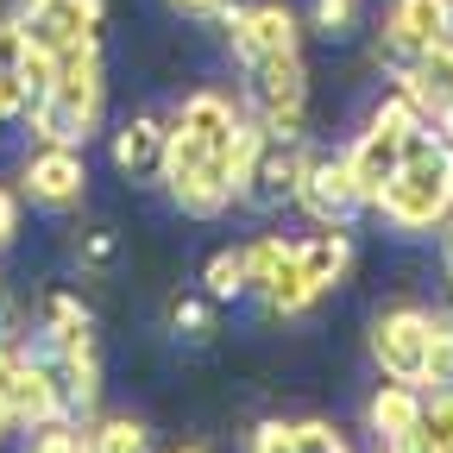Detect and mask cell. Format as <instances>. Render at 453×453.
Masks as SVG:
<instances>
[{"label": "cell", "instance_id": "8fae6325", "mask_svg": "<svg viewBox=\"0 0 453 453\" xmlns=\"http://www.w3.org/2000/svg\"><path fill=\"white\" fill-rule=\"evenodd\" d=\"M19 32L38 44V50H70V44H88L107 19V0H26V7L13 13Z\"/></svg>", "mask_w": 453, "mask_h": 453}, {"label": "cell", "instance_id": "9c48e42d", "mask_svg": "<svg viewBox=\"0 0 453 453\" xmlns=\"http://www.w3.org/2000/svg\"><path fill=\"white\" fill-rule=\"evenodd\" d=\"M428 327H434V309H416V303H396L372 321V359L384 378H422V353H428Z\"/></svg>", "mask_w": 453, "mask_h": 453}, {"label": "cell", "instance_id": "e0dca14e", "mask_svg": "<svg viewBox=\"0 0 453 453\" xmlns=\"http://www.w3.org/2000/svg\"><path fill=\"white\" fill-rule=\"evenodd\" d=\"M157 157H164V120L157 113H133L113 133V170L120 177H157Z\"/></svg>", "mask_w": 453, "mask_h": 453}, {"label": "cell", "instance_id": "8d00e7d4", "mask_svg": "<svg viewBox=\"0 0 453 453\" xmlns=\"http://www.w3.org/2000/svg\"><path fill=\"white\" fill-rule=\"evenodd\" d=\"M13 428H19V422H13V416H7V403H0V441H7V434H13Z\"/></svg>", "mask_w": 453, "mask_h": 453}, {"label": "cell", "instance_id": "484cf974", "mask_svg": "<svg viewBox=\"0 0 453 453\" xmlns=\"http://www.w3.org/2000/svg\"><path fill=\"white\" fill-rule=\"evenodd\" d=\"M170 327H177L183 340H214V309H208V296H177L170 303Z\"/></svg>", "mask_w": 453, "mask_h": 453}, {"label": "cell", "instance_id": "5bb4252c", "mask_svg": "<svg viewBox=\"0 0 453 453\" xmlns=\"http://www.w3.org/2000/svg\"><path fill=\"white\" fill-rule=\"evenodd\" d=\"M44 365L57 378V396H64V416H95L101 403V353L95 340H82V347H44Z\"/></svg>", "mask_w": 453, "mask_h": 453}, {"label": "cell", "instance_id": "ffe728a7", "mask_svg": "<svg viewBox=\"0 0 453 453\" xmlns=\"http://www.w3.org/2000/svg\"><path fill=\"white\" fill-rule=\"evenodd\" d=\"M258 303H265L271 315H303V309H315V303H321V290L303 277V265H296V252H290V265L271 277V290H265Z\"/></svg>", "mask_w": 453, "mask_h": 453}, {"label": "cell", "instance_id": "d4e9b609", "mask_svg": "<svg viewBox=\"0 0 453 453\" xmlns=\"http://www.w3.org/2000/svg\"><path fill=\"white\" fill-rule=\"evenodd\" d=\"M26 434H32V441H26V453H88V441H82V422H76V416L32 422Z\"/></svg>", "mask_w": 453, "mask_h": 453}, {"label": "cell", "instance_id": "ac0fdd59", "mask_svg": "<svg viewBox=\"0 0 453 453\" xmlns=\"http://www.w3.org/2000/svg\"><path fill=\"white\" fill-rule=\"evenodd\" d=\"M384 453H453V390H422V422Z\"/></svg>", "mask_w": 453, "mask_h": 453}, {"label": "cell", "instance_id": "7a4b0ae2", "mask_svg": "<svg viewBox=\"0 0 453 453\" xmlns=\"http://www.w3.org/2000/svg\"><path fill=\"white\" fill-rule=\"evenodd\" d=\"M372 208L384 214L390 234H441V226L453 220V151L441 145L434 127H422L410 139L396 177L378 189Z\"/></svg>", "mask_w": 453, "mask_h": 453}, {"label": "cell", "instance_id": "8992f818", "mask_svg": "<svg viewBox=\"0 0 453 453\" xmlns=\"http://www.w3.org/2000/svg\"><path fill=\"white\" fill-rule=\"evenodd\" d=\"M315 226H347L353 234V220L365 214V196L353 189V170H347V157H327V151H309L303 157V177H296V196H290Z\"/></svg>", "mask_w": 453, "mask_h": 453}, {"label": "cell", "instance_id": "4dcf8cb0", "mask_svg": "<svg viewBox=\"0 0 453 453\" xmlns=\"http://www.w3.org/2000/svg\"><path fill=\"white\" fill-rule=\"evenodd\" d=\"M76 258H82V265H95V271H107L113 258H120V240H113L107 226H88V234H82V246H76Z\"/></svg>", "mask_w": 453, "mask_h": 453}, {"label": "cell", "instance_id": "9a60e30c", "mask_svg": "<svg viewBox=\"0 0 453 453\" xmlns=\"http://www.w3.org/2000/svg\"><path fill=\"white\" fill-rule=\"evenodd\" d=\"M416 422H422V384H410V378H384V384L372 390V403H365V428L378 434V447L403 441Z\"/></svg>", "mask_w": 453, "mask_h": 453}, {"label": "cell", "instance_id": "d590c367", "mask_svg": "<svg viewBox=\"0 0 453 453\" xmlns=\"http://www.w3.org/2000/svg\"><path fill=\"white\" fill-rule=\"evenodd\" d=\"M434 127H441V145H447V151H453V107H447V113H441V120H434Z\"/></svg>", "mask_w": 453, "mask_h": 453}, {"label": "cell", "instance_id": "83f0119b", "mask_svg": "<svg viewBox=\"0 0 453 453\" xmlns=\"http://www.w3.org/2000/svg\"><path fill=\"white\" fill-rule=\"evenodd\" d=\"M315 32L321 38H347L353 26H359V0H315Z\"/></svg>", "mask_w": 453, "mask_h": 453}, {"label": "cell", "instance_id": "ba28073f", "mask_svg": "<svg viewBox=\"0 0 453 453\" xmlns=\"http://www.w3.org/2000/svg\"><path fill=\"white\" fill-rule=\"evenodd\" d=\"M303 157H309V139H283V133H258V151L240 177V202L271 214L296 196V177H303Z\"/></svg>", "mask_w": 453, "mask_h": 453}, {"label": "cell", "instance_id": "f546056e", "mask_svg": "<svg viewBox=\"0 0 453 453\" xmlns=\"http://www.w3.org/2000/svg\"><path fill=\"white\" fill-rule=\"evenodd\" d=\"M246 453H296L290 422H283V416H265V422L252 428V447H246Z\"/></svg>", "mask_w": 453, "mask_h": 453}, {"label": "cell", "instance_id": "74e56055", "mask_svg": "<svg viewBox=\"0 0 453 453\" xmlns=\"http://www.w3.org/2000/svg\"><path fill=\"white\" fill-rule=\"evenodd\" d=\"M177 453H208V447H177Z\"/></svg>", "mask_w": 453, "mask_h": 453}, {"label": "cell", "instance_id": "836d02e7", "mask_svg": "<svg viewBox=\"0 0 453 453\" xmlns=\"http://www.w3.org/2000/svg\"><path fill=\"white\" fill-rule=\"evenodd\" d=\"M170 7H177V13H220L226 0H170Z\"/></svg>", "mask_w": 453, "mask_h": 453}, {"label": "cell", "instance_id": "7c38bea8", "mask_svg": "<svg viewBox=\"0 0 453 453\" xmlns=\"http://www.w3.org/2000/svg\"><path fill=\"white\" fill-rule=\"evenodd\" d=\"M396 95H403L422 120H441V113L453 107V38L416 50L403 70H396Z\"/></svg>", "mask_w": 453, "mask_h": 453}, {"label": "cell", "instance_id": "f1b7e54d", "mask_svg": "<svg viewBox=\"0 0 453 453\" xmlns=\"http://www.w3.org/2000/svg\"><path fill=\"white\" fill-rule=\"evenodd\" d=\"M32 113V88L19 82V70H0V127H13Z\"/></svg>", "mask_w": 453, "mask_h": 453}, {"label": "cell", "instance_id": "277c9868", "mask_svg": "<svg viewBox=\"0 0 453 453\" xmlns=\"http://www.w3.org/2000/svg\"><path fill=\"white\" fill-rule=\"evenodd\" d=\"M422 127H434V120H422V113H416L403 95H384V101L372 107L365 133H359L347 151H340V157H347V170H353V189L365 196V208H372L378 189L396 177V164H403V151H410V139H416Z\"/></svg>", "mask_w": 453, "mask_h": 453}, {"label": "cell", "instance_id": "3957f363", "mask_svg": "<svg viewBox=\"0 0 453 453\" xmlns=\"http://www.w3.org/2000/svg\"><path fill=\"white\" fill-rule=\"evenodd\" d=\"M157 183L189 220H220L234 208V177H226V157L208 151L202 139H189L183 127L164 120V157H157Z\"/></svg>", "mask_w": 453, "mask_h": 453}, {"label": "cell", "instance_id": "6da1fadb", "mask_svg": "<svg viewBox=\"0 0 453 453\" xmlns=\"http://www.w3.org/2000/svg\"><path fill=\"white\" fill-rule=\"evenodd\" d=\"M101 107H107V64H101V44H70L57 50V70H50V88L32 101V139L38 145H88L95 127H101Z\"/></svg>", "mask_w": 453, "mask_h": 453}, {"label": "cell", "instance_id": "603a6c76", "mask_svg": "<svg viewBox=\"0 0 453 453\" xmlns=\"http://www.w3.org/2000/svg\"><path fill=\"white\" fill-rule=\"evenodd\" d=\"M416 384L453 390V309H434V327H428V353H422V378H416Z\"/></svg>", "mask_w": 453, "mask_h": 453}, {"label": "cell", "instance_id": "4316f807", "mask_svg": "<svg viewBox=\"0 0 453 453\" xmlns=\"http://www.w3.org/2000/svg\"><path fill=\"white\" fill-rule=\"evenodd\" d=\"M290 434H296V453H353V447H347V434H340L334 422H321V416L290 422Z\"/></svg>", "mask_w": 453, "mask_h": 453}, {"label": "cell", "instance_id": "44dd1931", "mask_svg": "<svg viewBox=\"0 0 453 453\" xmlns=\"http://www.w3.org/2000/svg\"><path fill=\"white\" fill-rule=\"evenodd\" d=\"M290 240H277V234H265V240H252V246H240V265H246V296H265L271 290V277L290 265Z\"/></svg>", "mask_w": 453, "mask_h": 453}, {"label": "cell", "instance_id": "1f68e13d", "mask_svg": "<svg viewBox=\"0 0 453 453\" xmlns=\"http://www.w3.org/2000/svg\"><path fill=\"white\" fill-rule=\"evenodd\" d=\"M26 32H19V19H0V70H19V57H26Z\"/></svg>", "mask_w": 453, "mask_h": 453}, {"label": "cell", "instance_id": "e575fe53", "mask_svg": "<svg viewBox=\"0 0 453 453\" xmlns=\"http://www.w3.org/2000/svg\"><path fill=\"white\" fill-rule=\"evenodd\" d=\"M441 271H447V283H453V220L441 226Z\"/></svg>", "mask_w": 453, "mask_h": 453}, {"label": "cell", "instance_id": "52a82bcc", "mask_svg": "<svg viewBox=\"0 0 453 453\" xmlns=\"http://www.w3.org/2000/svg\"><path fill=\"white\" fill-rule=\"evenodd\" d=\"M19 196L44 214H70L82 208L88 196V157L76 145H38L26 164H19Z\"/></svg>", "mask_w": 453, "mask_h": 453}, {"label": "cell", "instance_id": "7402d4cb", "mask_svg": "<svg viewBox=\"0 0 453 453\" xmlns=\"http://www.w3.org/2000/svg\"><path fill=\"white\" fill-rule=\"evenodd\" d=\"M82 441H88V453H151V428L139 416H101Z\"/></svg>", "mask_w": 453, "mask_h": 453}, {"label": "cell", "instance_id": "30bf717a", "mask_svg": "<svg viewBox=\"0 0 453 453\" xmlns=\"http://www.w3.org/2000/svg\"><path fill=\"white\" fill-rule=\"evenodd\" d=\"M226 44H234V64L303 50V19L283 7V0H252V7H234V13H226Z\"/></svg>", "mask_w": 453, "mask_h": 453}, {"label": "cell", "instance_id": "d6986e66", "mask_svg": "<svg viewBox=\"0 0 453 453\" xmlns=\"http://www.w3.org/2000/svg\"><path fill=\"white\" fill-rule=\"evenodd\" d=\"M82 340H95L88 303L70 296V290H50L44 296V347H82Z\"/></svg>", "mask_w": 453, "mask_h": 453}, {"label": "cell", "instance_id": "d6a6232c", "mask_svg": "<svg viewBox=\"0 0 453 453\" xmlns=\"http://www.w3.org/2000/svg\"><path fill=\"white\" fill-rule=\"evenodd\" d=\"M13 234H19V196H13L7 183H0V252L13 246Z\"/></svg>", "mask_w": 453, "mask_h": 453}, {"label": "cell", "instance_id": "5b68a950", "mask_svg": "<svg viewBox=\"0 0 453 453\" xmlns=\"http://www.w3.org/2000/svg\"><path fill=\"white\" fill-rule=\"evenodd\" d=\"M246 76V101H252V120L265 133H283V139H309V64L303 50H283V57H252L240 64Z\"/></svg>", "mask_w": 453, "mask_h": 453}, {"label": "cell", "instance_id": "cb8c5ba5", "mask_svg": "<svg viewBox=\"0 0 453 453\" xmlns=\"http://www.w3.org/2000/svg\"><path fill=\"white\" fill-rule=\"evenodd\" d=\"M202 296H208V303H240V296H246V265H240V246H220V252L202 265Z\"/></svg>", "mask_w": 453, "mask_h": 453}, {"label": "cell", "instance_id": "2e32d148", "mask_svg": "<svg viewBox=\"0 0 453 453\" xmlns=\"http://www.w3.org/2000/svg\"><path fill=\"white\" fill-rule=\"evenodd\" d=\"M296 265L327 296L334 283H347V271H353V234H347V226H315L309 240H296Z\"/></svg>", "mask_w": 453, "mask_h": 453}, {"label": "cell", "instance_id": "4fadbf2b", "mask_svg": "<svg viewBox=\"0 0 453 453\" xmlns=\"http://www.w3.org/2000/svg\"><path fill=\"white\" fill-rule=\"evenodd\" d=\"M453 38V0H390V19H384V50L396 57H416L428 44Z\"/></svg>", "mask_w": 453, "mask_h": 453}]
</instances>
